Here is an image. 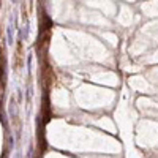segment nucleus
I'll list each match as a JSON object with an SVG mask.
<instances>
[{"mask_svg": "<svg viewBox=\"0 0 158 158\" xmlns=\"http://www.w3.org/2000/svg\"><path fill=\"white\" fill-rule=\"evenodd\" d=\"M22 60H24L22 44L17 43V52H16V55H14V68H21V67H22Z\"/></svg>", "mask_w": 158, "mask_h": 158, "instance_id": "nucleus-1", "label": "nucleus"}]
</instances>
